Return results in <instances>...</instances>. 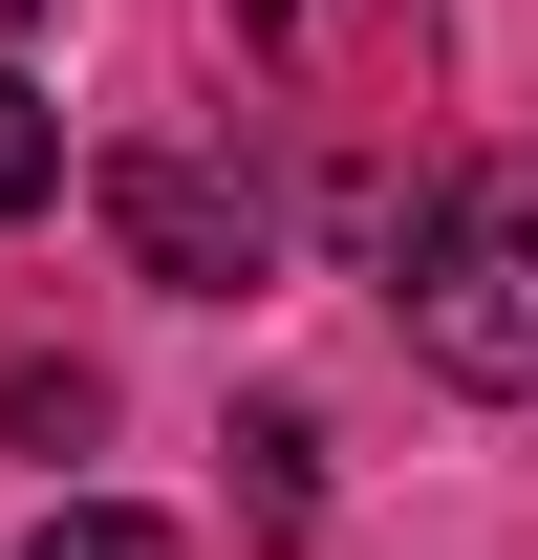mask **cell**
I'll list each match as a JSON object with an SVG mask.
<instances>
[{
  "mask_svg": "<svg viewBox=\"0 0 538 560\" xmlns=\"http://www.w3.org/2000/svg\"><path fill=\"white\" fill-rule=\"evenodd\" d=\"M22 560H173V539H151V517H108V495H86V517H44V539H22Z\"/></svg>",
  "mask_w": 538,
  "mask_h": 560,
  "instance_id": "277c9868",
  "label": "cell"
},
{
  "mask_svg": "<svg viewBox=\"0 0 538 560\" xmlns=\"http://www.w3.org/2000/svg\"><path fill=\"white\" fill-rule=\"evenodd\" d=\"M409 346L453 366V388H495V410L538 388V195L517 173H473V195L409 215Z\"/></svg>",
  "mask_w": 538,
  "mask_h": 560,
  "instance_id": "6da1fadb",
  "label": "cell"
},
{
  "mask_svg": "<svg viewBox=\"0 0 538 560\" xmlns=\"http://www.w3.org/2000/svg\"><path fill=\"white\" fill-rule=\"evenodd\" d=\"M0 22H22V0H0Z\"/></svg>",
  "mask_w": 538,
  "mask_h": 560,
  "instance_id": "5b68a950",
  "label": "cell"
},
{
  "mask_svg": "<svg viewBox=\"0 0 538 560\" xmlns=\"http://www.w3.org/2000/svg\"><path fill=\"white\" fill-rule=\"evenodd\" d=\"M44 195H66V108L0 66V215H44Z\"/></svg>",
  "mask_w": 538,
  "mask_h": 560,
  "instance_id": "3957f363",
  "label": "cell"
},
{
  "mask_svg": "<svg viewBox=\"0 0 538 560\" xmlns=\"http://www.w3.org/2000/svg\"><path fill=\"white\" fill-rule=\"evenodd\" d=\"M108 237H130L173 302H237L259 237H280V195L237 173V151H108Z\"/></svg>",
  "mask_w": 538,
  "mask_h": 560,
  "instance_id": "7a4b0ae2",
  "label": "cell"
}]
</instances>
